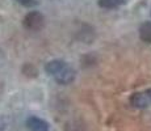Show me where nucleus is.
Here are the masks:
<instances>
[{"mask_svg": "<svg viewBox=\"0 0 151 131\" xmlns=\"http://www.w3.org/2000/svg\"><path fill=\"white\" fill-rule=\"evenodd\" d=\"M45 71L47 75H51L57 83L59 84H70L75 79V69L71 66H68L65 60L54 59L46 63Z\"/></svg>", "mask_w": 151, "mask_h": 131, "instance_id": "f257e3e1", "label": "nucleus"}, {"mask_svg": "<svg viewBox=\"0 0 151 131\" xmlns=\"http://www.w3.org/2000/svg\"><path fill=\"white\" fill-rule=\"evenodd\" d=\"M24 28L27 30H30V31H38L41 30L45 25V19H43V14L37 12V11H32L29 12L27 16L24 17Z\"/></svg>", "mask_w": 151, "mask_h": 131, "instance_id": "f03ea898", "label": "nucleus"}, {"mask_svg": "<svg viewBox=\"0 0 151 131\" xmlns=\"http://www.w3.org/2000/svg\"><path fill=\"white\" fill-rule=\"evenodd\" d=\"M130 104L132 106L137 107V109H145V107L151 105V88L146 89L143 92L133 93L130 96Z\"/></svg>", "mask_w": 151, "mask_h": 131, "instance_id": "7ed1b4c3", "label": "nucleus"}, {"mask_svg": "<svg viewBox=\"0 0 151 131\" xmlns=\"http://www.w3.org/2000/svg\"><path fill=\"white\" fill-rule=\"evenodd\" d=\"M27 126L30 131H49V123L41 118L30 117L27 121Z\"/></svg>", "mask_w": 151, "mask_h": 131, "instance_id": "20e7f679", "label": "nucleus"}, {"mask_svg": "<svg viewBox=\"0 0 151 131\" xmlns=\"http://www.w3.org/2000/svg\"><path fill=\"white\" fill-rule=\"evenodd\" d=\"M139 38L146 43H151V21H146L139 26Z\"/></svg>", "mask_w": 151, "mask_h": 131, "instance_id": "39448f33", "label": "nucleus"}, {"mask_svg": "<svg viewBox=\"0 0 151 131\" xmlns=\"http://www.w3.org/2000/svg\"><path fill=\"white\" fill-rule=\"evenodd\" d=\"M127 0H99L97 4L101 8H106V9H113V8H118L124 5Z\"/></svg>", "mask_w": 151, "mask_h": 131, "instance_id": "423d86ee", "label": "nucleus"}, {"mask_svg": "<svg viewBox=\"0 0 151 131\" xmlns=\"http://www.w3.org/2000/svg\"><path fill=\"white\" fill-rule=\"evenodd\" d=\"M13 1H16L17 4L22 5V7H34V5H37V0H13Z\"/></svg>", "mask_w": 151, "mask_h": 131, "instance_id": "0eeeda50", "label": "nucleus"}]
</instances>
